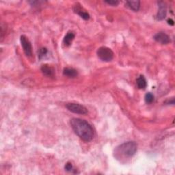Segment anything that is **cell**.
I'll return each instance as SVG.
<instances>
[{
	"label": "cell",
	"instance_id": "6da1fadb",
	"mask_svg": "<svg viewBox=\"0 0 175 175\" xmlns=\"http://www.w3.org/2000/svg\"><path fill=\"white\" fill-rule=\"evenodd\" d=\"M72 129L84 142L92 141L94 137V130L91 124L85 120L74 118L71 120Z\"/></svg>",
	"mask_w": 175,
	"mask_h": 175
},
{
	"label": "cell",
	"instance_id": "7a4b0ae2",
	"mask_svg": "<svg viewBox=\"0 0 175 175\" xmlns=\"http://www.w3.org/2000/svg\"><path fill=\"white\" fill-rule=\"evenodd\" d=\"M137 146L134 142H124L117 146L114 151V156L117 159H129L136 154Z\"/></svg>",
	"mask_w": 175,
	"mask_h": 175
},
{
	"label": "cell",
	"instance_id": "3957f363",
	"mask_svg": "<svg viewBox=\"0 0 175 175\" xmlns=\"http://www.w3.org/2000/svg\"><path fill=\"white\" fill-rule=\"evenodd\" d=\"M97 55L100 60L104 62H110L114 58V53L107 47H101L97 50Z\"/></svg>",
	"mask_w": 175,
	"mask_h": 175
},
{
	"label": "cell",
	"instance_id": "277c9868",
	"mask_svg": "<svg viewBox=\"0 0 175 175\" xmlns=\"http://www.w3.org/2000/svg\"><path fill=\"white\" fill-rule=\"evenodd\" d=\"M67 108L70 112H73L75 114H87L88 109L84 105H82L79 104H75V103H69L66 105Z\"/></svg>",
	"mask_w": 175,
	"mask_h": 175
},
{
	"label": "cell",
	"instance_id": "5b68a950",
	"mask_svg": "<svg viewBox=\"0 0 175 175\" xmlns=\"http://www.w3.org/2000/svg\"><path fill=\"white\" fill-rule=\"evenodd\" d=\"M21 46L23 47V51L25 52V54L27 56H32V47L31 45V43L30 42V40L27 39L26 36H25L24 35L21 36Z\"/></svg>",
	"mask_w": 175,
	"mask_h": 175
},
{
	"label": "cell",
	"instance_id": "8992f818",
	"mask_svg": "<svg viewBox=\"0 0 175 175\" xmlns=\"http://www.w3.org/2000/svg\"><path fill=\"white\" fill-rule=\"evenodd\" d=\"M154 39L161 45H167L170 42L169 36L164 32H159L154 36Z\"/></svg>",
	"mask_w": 175,
	"mask_h": 175
},
{
	"label": "cell",
	"instance_id": "52a82bcc",
	"mask_svg": "<svg viewBox=\"0 0 175 175\" xmlns=\"http://www.w3.org/2000/svg\"><path fill=\"white\" fill-rule=\"evenodd\" d=\"M158 12L156 15V18L158 21H161L166 17V6L164 2H159L158 3Z\"/></svg>",
	"mask_w": 175,
	"mask_h": 175
},
{
	"label": "cell",
	"instance_id": "ba28073f",
	"mask_svg": "<svg viewBox=\"0 0 175 175\" xmlns=\"http://www.w3.org/2000/svg\"><path fill=\"white\" fill-rule=\"evenodd\" d=\"M73 10H74L75 12V13H77V14H79V16L84 20L87 21L90 18V14L88 13L87 12L84 11L83 10V8H82V7H81L80 6L78 5L77 4L74 6Z\"/></svg>",
	"mask_w": 175,
	"mask_h": 175
},
{
	"label": "cell",
	"instance_id": "9c48e42d",
	"mask_svg": "<svg viewBox=\"0 0 175 175\" xmlns=\"http://www.w3.org/2000/svg\"><path fill=\"white\" fill-rule=\"evenodd\" d=\"M42 73L47 77H53L54 75V70L49 65H43L41 67Z\"/></svg>",
	"mask_w": 175,
	"mask_h": 175
},
{
	"label": "cell",
	"instance_id": "30bf717a",
	"mask_svg": "<svg viewBox=\"0 0 175 175\" xmlns=\"http://www.w3.org/2000/svg\"><path fill=\"white\" fill-rule=\"evenodd\" d=\"M63 75L65 76L71 77V78H74L77 76V71L74 69V68H66L63 71Z\"/></svg>",
	"mask_w": 175,
	"mask_h": 175
},
{
	"label": "cell",
	"instance_id": "8fae6325",
	"mask_svg": "<svg viewBox=\"0 0 175 175\" xmlns=\"http://www.w3.org/2000/svg\"><path fill=\"white\" fill-rule=\"evenodd\" d=\"M128 7L131 10L137 12L139 10L140 7V1H127L126 2Z\"/></svg>",
	"mask_w": 175,
	"mask_h": 175
},
{
	"label": "cell",
	"instance_id": "7c38bea8",
	"mask_svg": "<svg viewBox=\"0 0 175 175\" xmlns=\"http://www.w3.org/2000/svg\"><path fill=\"white\" fill-rule=\"evenodd\" d=\"M75 38V34L73 32H68L67 35L64 36L63 39V44L65 46H70L72 42Z\"/></svg>",
	"mask_w": 175,
	"mask_h": 175
},
{
	"label": "cell",
	"instance_id": "4fadbf2b",
	"mask_svg": "<svg viewBox=\"0 0 175 175\" xmlns=\"http://www.w3.org/2000/svg\"><path fill=\"white\" fill-rule=\"evenodd\" d=\"M137 86L138 87L139 89H142V90L145 89L146 86H147V82H146L145 77L143 75H140L137 79Z\"/></svg>",
	"mask_w": 175,
	"mask_h": 175
},
{
	"label": "cell",
	"instance_id": "5bb4252c",
	"mask_svg": "<svg viewBox=\"0 0 175 175\" xmlns=\"http://www.w3.org/2000/svg\"><path fill=\"white\" fill-rule=\"evenodd\" d=\"M153 101H154V95H153V94L151 92L146 93L145 95V101L146 104H152Z\"/></svg>",
	"mask_w": 175,
	"mask_h": 175
},
{
	"label": "cell",
	"instance_id": "9a60e30c",
	"mask_svg": "<svg viewBox=\"0 0 175 175\" xmlns=\"http://www.w3.org/2000/svg\"><path fill=\"white\" fill-rule=\"evenodd\" d=\"M64 168L65 170L68 172H74L75 170L73 165H72L71 162H68V163H67V164L65 165Z\"/></svg>",
	"mask_w": 175,
	"mask_h": 175
},
{
	"label": "cell",
	"instance_id": "2e32d148",
	"mask_svg": "<svg viewBox=\"0 0 175 175\" xmlns=\"http://www.w3.org/2000/svg\"><path fill=\"white\" fill-rule=\"evenodd\" d=\"M106 4H108L112 6H116L119 4V2L117 1V0H107V1H105Z\"/></svg>",
	"mask_w": 175,
	"mask_h": 175
},
{
	"label": "cell",
	"instance_id": "e0dca14e",
	"mask_svg": "<svg viewBox=\"0 0 175 175\" xmlns=\"http://www.w3.org/2000/svg\"><path fill=\"white\" fill-rule=\"evenodd\" d=\"M47 53V49L46 48H42L40 49L39 51V57L40 59H41L44 55H45Z\"/></svg>",
	"mask_w": 175,
	"mask_h": 175
},
{
	"label": "cell",
	"instance_id": "ac0fdd59",
	"mask_svg": "<svg viewBox=\"0 0 175 175\" xmlns=\"http://www.w3.org/2000/svg\"><path fill=\"white\" fill-rule=\"evenodd\" d=\"M168 23L170 25V26H174V22L173 19H171V18H170V19H168Z\"/></svg>",
	"mask_w": 175,
	"mask_h": 175
}]
</instances>
